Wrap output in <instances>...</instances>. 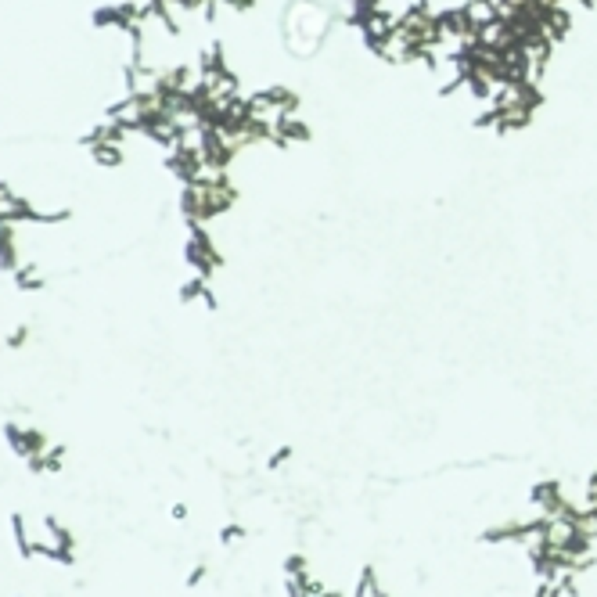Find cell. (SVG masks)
<instances>
[{
    "instance_id": "7a4b0ae2",
    "label": "cell",
    "mask_w": 597,
    "mask_h": 597,
    "mask_svg": "<svg viewBox=\"0 0 597 597\" xmlns=\"http://www.w3.org/2000/svg\"><path fill=\"white\" fill-rule=\"evenodd\" d=\"M461 8H464V18H468L471 29H482V25H489V22L500 18L496 0H464Z\"/></svg>"
},
{
    "instance_id": "6da1fadb",
    "label": "cell",
    "mask_w": 597,
    "mask_h": 597,
    "mask_svg": "<svg viewBox=\"0 0 597 597\" xmlns=\"http://www.w3.org/2000/svg\"><path fill=\"white\" fill-rule=\"evenodd\" d=\"M572 33V15H569V8H551L547 15H544V37L558 47V44H565V37Z\"/></svg>"
}]
</instances>
